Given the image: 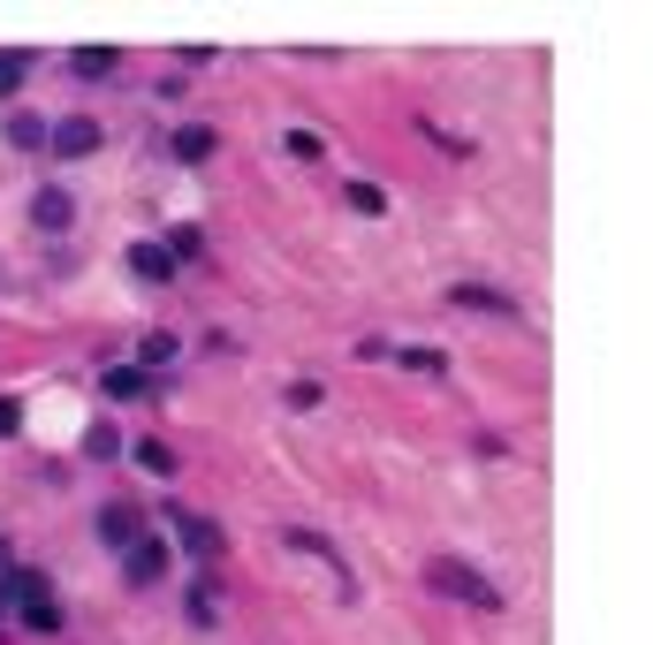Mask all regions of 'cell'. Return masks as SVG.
Returning a JSON list of instances; mask_svg holds the SVG:
<instances>
[{
  "instance_id": "obj_1",
  "label": "cell",
  "mask_w": 653,
  "mask_h": 645,
  "mask_svg": "<svg viewBox=\"0 0 653 645\" xmlns=\"http://www.w3.org/2000/svg\"><path fill=\"white\" fill-rule=\"evenodd\" d=\"M426 585L434 593H449V600H464V608H501L494 600V585L479 570H464V562H426Z\"/></svg>"
},
{
  "instance_id": "obj_2",
  "label": "cell",
  "mask_w": 653,
  "mask_h": 645,
  "mask_svg": "<svg viewBox=\"0 0 653 645\" xmlns=\"http://www.w3.org/2000/svg\"><path fill=\"white\" fill-rule=\"evenodd\" d=\"M46 145H54V160H84V153H99V122L61 115V122H46Z\"/></svg>"
},
{
  "instance_id": "obj_3",
  "label": "cell",
  "mask_w": 653,
  "mask_h": 645,
  "mask_svg": "<svg viewBox=\"0 0 653 645\" xmlns=\"http://www.w3.org/2000/svg\"><path fill=\"white\" fill-rule=\"evenodd\" d=\"M122 570H130V585H161L167 577V539H130V547H122Z\"/></svg>"
},
{
  "instance_id": "obj_4",
  "label": "cell",
  "mask_w": 653,
  "mask_h": 645,
  "mask_svg": "<svg viewBox=\"0 0 653 645\" xmlns=\"http://www.w3.org/2000/svg\"><path fill=\"white\" fill-rule=\"evenodd\" d=\"M92 531H99L107 547H130V539H145V524H138V509H130V501H107V509L92 516Z\"/></svg>"
},
{
  "instance_id": "obj_5",
  "label": "cell",
  "mask_w": 653,
  "mask_h": 645,
  "mask_svg": "<svg viewBox=\"0 0 653 645\" xmlns=\"http://www.w3.org/2000/svg\"><path fill=\"white\" fill-rule=\"evenodd\" d=\"M167 516H175V531H182L190 562H205V570H213V562H221V531H213V524H198V516H182L175 501H167Z\"/></svg>"
},
{
  "instance_id": "obj_6",
  "label": "cell",
  "mask_w": 653,
  "mask_h": 645,
  "mask_svg": "<svg viewBox=\"0 0 653 645\" xmlns=\"http://www.w3.org/2000/svg\"><path fill=\"white\" fill-rule=\"evenodd\" d=\"M115 69H122L115 46H76L69 53V76H84V84H115Z\"/></svg>"
},
{
  "instance_id": "obj_7",
  "label": "cell",
  "mask_w": 653,
  "mask_h": 645,
  "mask_svg": "<svg viewBox=\"0 0 653 645\" xmlns=\"http://www.w3.org/2000/svg\"><path fill=\"white\" fill-rule=\"evenodd\" d=\"M31 220H38V228H46V236H61V228H69V220H76V198H69V190H54V182H46V190H38V198H31Z\"/></svg>"
},
{
  "instance_id": "obj_8",
  "label": "cell",
  "mask_w": 653,
  "mask_h": 645,
  "mask_svg": "<svg viewBox=\"0 0 653 645\" xmlns=\"http://www.w3.org/2000/svg\"><path fill=\"white\" fill-rule=\"evenodd\" d=\"M99 387H107V403H138V395L153 387V372H138V365H107Z\"/></svg>"
},
{
  "instance_id": "obj_9",
  "label": "cell",
  "mask_w": 653,
  "mask_h": 645,
  "mask_svg": "<svg viewBox=\"0 0 653 645\" xmlns=\"http://www.w3.org/2000/svg\"><path fill=\"white\" fill-rule=\"evenodd\" d=\"M167 153H175V160H213V130H205V122H182V130H175V138H167Z\"/></svg>"
},
{
  "instance_id": "obj_10",
  "label": "cell",
  "mask_w": 653,
  "mask_h": 645,
  "mask_svg": "<svg viewBox=\"0 0 653 645\" xmlns=\"http://www.w3.org/2000/svg\"><path fill=\"white\" fill-rule=\"evenodd\" d=\"M456 304H464V312H494V320H517V304H509L501 289H479V282H456Z\"/></svg>"
},
{
  "instance_id": "obj_11",
  "label": "cell",
  "mask_w": 653,
  "mask_h": 645,
  "mask_svg": "<svg viewBox=\"0 0 653 645\" xmlns=\"http://www.w3.org/2000/svg\"><path fill=\"white\" fill-rule=\"evenodd\" d=\"M130 274L138 282H175V259H167L161 243H130Z\"/></svg>"
},
{
  "instance_id": "obj_12",
  "label": "cell",
  "mask_w": 653,
  "mask_h": 645,
  "mask_svg": "<svg viewBox=\"0 0 653 645\" xmlns=\"http://www.w3.org/2000/svg\"><path fill=\"white\" fill-rule=\"evenodd\" d=\"M182 616H190V631H213V623H221V593H213V585H190V593H182Z\"/></svg>"
},
{
  "instance_id": "obj_13",
  "label": "cell",
  "mask_w": 653,
  "mask_h": 645,
  "mask_svg": "<svg viewBox=\"0 0 653 645\" xmlns=\"http://www.w3.org/2000/svg\"><path fill=\"white\" fill-rule=\"evenodd\" d=\"M8 145L15 153H46V122L38 115H8Z\"/></svg>"
},
{
  "instance_id": "obj_14",
  "label": "cell",
  "mask_w": 653,
  "mask_h": 645,
  "mask_svg": "<svg viewBox=\"0 0 653 645\" xmlns=\"http://www.w3.org/2000/svg\"><path fill=\"white\" fill-rule=\"evenodd\" d=\"M153 365H175V334H167V326H153L145 349H138V372H153Z\"/></svg>"
},
{
  "instance_id": "obj_15",
  "label": "cell",
  "mask_w": 653,
  "mask_h": 645,
  "mask_svg": "<svg viewBox=\"0 0 653 645\" xmlns=\"http://www.w3.org/2000/svg\"><path fill=\"white\" fill-rule=\"evenodd\" d=\"M342 198H349V205H357L365 220H380V213H388V190H380V182H349Z\"/></svg>"
},
{
  "instance_id": "obj_16",
  "label": "cell",
  "mask_w": 653,
  "mask_h": 645,
  "mask_svg": "<svg viewBox=\"0 0 653 645\" xmlns=\"http://www.w3.org/2000/svg\"><path fill=\"white\" fill-rule=\"evenodd\" d=\"M138 464H145L153 479H175V449H167V441H138Z\"/></svg>"
},
{
  "instance_id": "obj_17",
  "label": "cell",
  "mask_w": 653,
  "mask_h": 645,
  "mask_svg": "<svg viewBox=\"0 0 653 645\" xmlns=\"http://www.w3.org/2000/svg\"><path fill=\"white\" fill-rule=\"evenodd\" d=\"M403 372H426V380H441V372H449V357H441V349H403Z\"/></svg>"
},
{
  "instance_id": "obj_18",
  "label": "cell",
  "mask_w": 653,
  "mask_h": 645,
  "mask_svg": "<svg viewBox=\"0 0 653 645\" xmlns=\"http://www.w3.org/2000/svg\"><path fill=\"white\" fill-rule=\"evenodd\" d=\"M84 456H99V464L122 456V433H115V426H92V433H84Z\"/></svg>"
},
{
  "instance_id": "obj_19",
  "label": "cell",
  "mask_w": 653,
  "mask_h": 645,
  "mask_svg": "<svg viewBox=\"0 0 653 645\" xmlns=\"http://www.w3.org/2000/svg\"><path fill=\"white\" fill-rule=\"evenodd\" d=\"M161 251L175 259V266H182V259H198V251H205V236H198V228H175V236H167Z\"/></svg>"
},
{
  "instance_id": "obj_20",
  "label": "cell",
  "mask_w": 653,
  "mask_h": 645,
  "mask_svg": "<svg viewBox=\"0 0 653 645\" xmlns=\"http://www.w3.org/2000/svg\"><path fill=\"white\" fill-rule=\"evenodd\" d=\"M23 69H31V53H0V99L23 84Z\"/></svg>"
},
{
  "instance_id": "obj_21",
  "label": "cell",
  "mask_w": 653,
  "mask_h": 645,
  "mask_svg": "<svg viewBox=\"0 0 653 645\" xmlns=\"http://www.w3.org/2000/svg\"><path fill=\"white\" fill-rule=\"evenodd\" d=\"M15 426H23V410H15V403L0 395V433H15Z\"/></svg>"
},
{
  "instance_id": "obj_22",
  "label": "cell",
  "mask_w": 653,
  "mask_h": 645,
  "mask_svg": "<svg viewBox=\"0 0 653 645\" xmlns=\"http://www.w3.org/2000/svg\"><path fill=\"white\" fill-rule=\"evenodd\" d=\"M8 570H15V562H8V547H0V577H8Z\"/></svg>"
}]
</instances>
